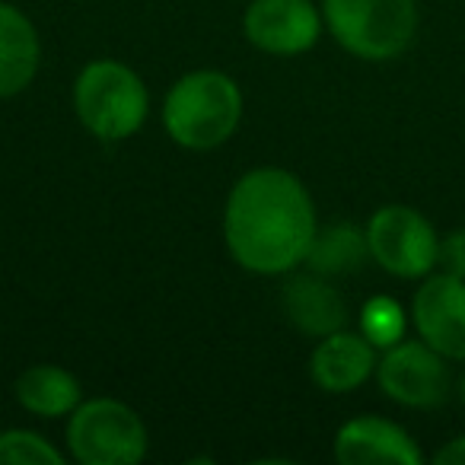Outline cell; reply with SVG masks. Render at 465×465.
I'll return each instance as SVG.
<instances>
[{"label": "cell", "instance_id": "cell-16", "mask_svg": "<svg viewBox=\"0 0 465 465\" xmlns=\"http://www.w3.org/2000/svg\"><path fill=\"white\" fill-rule=\"evenodd\" d=\"M405 310L392 297H373L361 310V335L373 348H392L405 338Z\"/></svg>", "mask_w": 465, "mask_h": 465}, {"label": "cell", "instance_id": "cell-2", "mask_svg": "<svg viewBox=\"0 0 465 465\" xmlns=\"http://www.w3.org/2000/svg\"><path fill=\"white\" fill-rule=\"evenodd\" d=\"M242 118V93L226 74H185L163 103L169 137L188 150H213L226 143Z\"/></svg>", "mask_w": 465, "mask_h": 465}, {"label": "cell", "instance_id": "cell-4", "mask_svg": "<svg viewBox=\"0 0 465 465\" xmlns=\"http://www.w3.org/2000/svg\"><path fill=\"white\" fill-rule=\"evenodd\" d=\"M147 105L143 80L118 61H93L74 84V109L80 122L103 141H124L141 131Z\"/></svg>", "mask_w": 465, "mask_h": 465}, {"label": "cell", "instance_id": "cell-20", "mask_svg": "<svg viewBox=\"0 0 465 465\" xmlns=\"http://www.w3.org/2000/svg\"><path fill=\"white\" fill-rule=\"evenodd\" d=\"M459 399H462V405H465V376L459 380Z\"/></svg>", "mask_w": 465, "mask_h": 465}, {"label": "cell", "instance_id": "cell-12", "mask_svg": "<svg viewBox=\"0 0 465 465\" xmlns=\"http://www.w3.org/2000/svg\"><path fill=\"white\" fill-rule=\"evenodd\" d=\"M284 310L291 322L297 325L303 335L325 338L331 331L344 329L348 322V306H344L341 293L322 281V274H297L291 284L284 287Z\"/></svg>", "mask_w": 465, "mask_h": 465}, {"label": "cell", "instance_id": "cell-11", "mask_svg": "<svg viewBox=\"0 0 465 465\" xmlns=\"http://www.w3.org/2000/svg\"><path fill=\"white\" fill-rule=\"evenodd\" d=\"M376 370V348L361 331H331L316 344L310 357V373L319 389L344 395L361 389Z\"/></svg>", "mask_w": 465, "mask_h": 465}, {"label": "cell", "instance_id": "cell-10", "mask_svg": "<svg viewBox=\"0 0 465 465\" xmlns=\"http://www.w3.org/2000/svg\"><path fill=\"white\" fill-rule=\"evenodd\" d=\"M335 459L341 465H420L424 452L395 420L363 414L338 430Z\"/></svg>", "mask_w": 465, "mask_h": 465}, {"label": "cell", "instance_id": "cell-9", "mask_svg": "<svg viewBox=\"0 0 465 465\" xmlns=\"http://www.w3.org/2000/svg\"><path fill=\"white\" fill-rule=\"evenodd\" d=\"M242 33L268 54H303L319 42L322 14L310 0H252L242 16Z\"/></svg>", "mask_w": 465, "mask_h": 465}, {"label": "cell", "instance_id": "cell-5", "mask_svg": "<svg viewBox=\"0 0 465 465\" xmlns=\"http://www.w3.org/2000/svg\"><path fill=\"white\" fill-rule=\"evenodd\" d=\"M67 450L84 465H137L147 456V427L118 399L80 401L67 420Z\"/></svg>", "mask_w": 465, "mask_h": 465}, {"label": "cell", "instance_id": "cell-13", "mask_svg": "<svg viewBox=\"0 0 465 465\" xmlns=\"http://www.w3.org/2000/svg\"><path fill=\"white\" fill-rule=\"evenodd\" d=\"M39 33L10 4H0V99L16 96L33 84L39 71Z\"/></svg>", "mask_w": 465, "mask_h": 465}, {"label": "cell", "instance_id": "cell-17", "mask_svg": "<svg viewBox=\"0 0 465 465\" xmlns=\"http://www.w3.org/2000/svg\"><path fill=\"white\" fill-rule=\"evenodd\" d=\"M0 465H64V452L54 450L42 433L4 430L0 433Z\"/></svg>", "mask_w": 465, "mask_h": 465}, {"label": "cell", "instance_id": "cell-18", "mask_svg": "<svg viewBox=\"0 0 465 465\" xmlns=\"http://www.w3.org/2000/svg\"><path fill=\"white\" fill-rule=\"evenodd\" d=\"M437 268L452 278H465V230H452L440 240Z\"/></svg>", "mask_w": 465, "mask_h": 465}, {"label": "cell", "instance_id": "cell-7", "mask_svg": "<svg viewBox=\"0 0 465 465\" xmlns=\"http://www.w3.org/2000/svg\"><path fill=\"white\" fill-rule=\"evenodd\" d=\"M446 357L437 354L427 341H405L386 348L376 361L380 389L405 408H440L450 399V370Z\"/></svg>", "mask_w": 465, "mask_h": 465}, {"label": "cell", "instance_id": "cell-8", "mask_svg": "<svg viewBox=\"0 0 465 465\" xmlns=\"http://www.w3.org/2000/svg\"><path fill=\"white\" fill-rule=\"evenodd\" d=\"M411 319L420 341L446 361H465V278L430 274L414 293Z\"/></svg>", "mask_w": 465, "mask_h": 465}, {"label": "cell", "instance_id": "cell-14", "mask_svg": "<svg viewBox=\"0 0 465 465\" xmlns=\"http://www.w3.org/2000/svg\"><path fill=\"white\" fill-rule=\"evenodd\" d=\"M16 399L35 418H64L80 405V382L54 363H35L16 380Z\"/></svg>", "mask_w": 465, "mask_h": 465}, {"label": "cell", "instance_id": "cell-1", "mask_svg": "<svg viewBox=\"0 0 465 465\" xmlns=\"http://www.w3.org/2000/svg\"><path fill=\"white\" fill-rule=\"evenodd\" d=\"M316 207L287 169H252L226 198V249L246 272L287 274L303 265L316 240Z\"/></svg>", "mask_w": 465, "mask_h": 465}, {"label": "cell", "instance_id": "cell-15", "mask_svg": "<svg viewBox=\"0 0 465 465\" xmlns=\"http://www.w3.org/2000/svg\"><path fill=\"white\" fill-rule=\"evenodd\" d=\"M367 230L354 223H331L316 230V240L306 255V265L316 274H348L367 262Z\"/></svg>", "mask_w": 465, "mask_h": 465}, {"label": "cell", "instance_id": "cell-6", "mask_svg": "<svg viewBox=\"0 0 465 465\" xmlns=\"http://www.w3.org/2000/svg\"><path fill=\"white\" fill-rule=\"evenodd\" d=\"M370 259L395 278H427L437 268L440 236L420 211L386 204L367 223Z\"/></svg>", "mask_w": 465, "mask_h": 465}, {"label": "cell", "instance_id": "cell-3", "mask_svg": "<svg viewBox=\"0 0 465 465\" xmlns=\"http://www.w3.org/2000/svg\"><path fill=\"white\" fill-rule=\"evenodd\" d=\"M322 20L335 42L361 61H392L418 35L414 0H325Z\"/></svg>", "mask_w": 465, "mask_h": 465}, {"label": "cell", "instance_id": "cell-19", "mask_svg": "<svg viewBox=\"0 0 465 465\" xmlns=\"http://www.w3.org/2000/svg\"><path fill=\"white\" fill-rule=\"evenodd\" d=\"M433 462L437 465H465V433L456 440H450L446 446H440L433 452Z\"/></svg>", "mask_w": 465, "mask_h": 465}]
</instances>
